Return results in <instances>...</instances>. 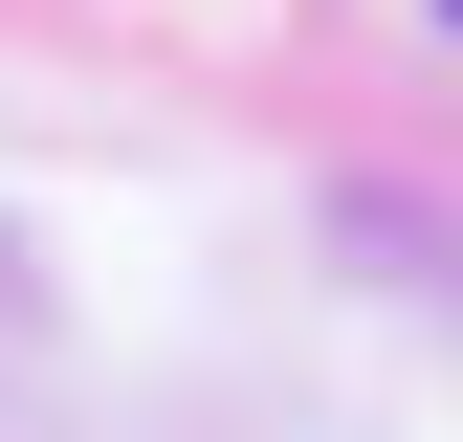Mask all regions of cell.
Here are the masks:
<instances>
[{"mask_svg":"<svg viewBox=\"0 0 463 442\" xmlns=\"http://www.w3.org/2000/svg\"><path fill=\"white\" fill-rule=\"evenodd\" d=\"M441 23H463V0H441Z\"/></svg>","mask_w":463,"mask_h":442,"instance_id":"1","label":"cell"}]
</instances>
